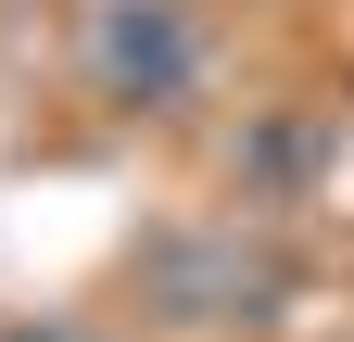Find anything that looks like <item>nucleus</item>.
<instances>
[{
    "mask_svg": "<svg viewBox=\"0 0 354 342\" xmlns=\"http://www.w3.org/2000/svg\"><path fill=\"white\" fill-rule=\"evenodd\" d=\"M102 89H127V102L190 89V26H177V0H114L102 13Z\"/></svg>",
    "mask_w": 354,
    "mask_h": 342,
    "instance_id": "nucleus-1",
    "label": "nucleus"
}]
</instances>
